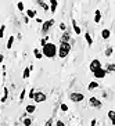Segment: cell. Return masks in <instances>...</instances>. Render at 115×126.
Instances as JSON below:
<instances>
[{
	"mask_svg": "<svg viewBox=\"0 0 115 126\" xmlns=\"http://www.w3.org/2000/svg\"><path fill=\"white\" fill-rule=\"evenodd\" d=\"M42 53H43V56L47 57V58H54L56 56H58V47H57L54 43H50V42H49L46 46L42 47Z\"/></svg>",
	"mask_w": 115,
	"mask_h": 126,
	"instance_id": "cell-1",
	"label": "cell"
},
{
	"mask_svg": "<svg viewBox=\"0 0 115 126\" xmlns=\"http://www.w3.org/2000/svg\"><path fill=\"white\" fill-rule=\"evenodd\" d=\"M71 43H60L58 46V57L60 58H67L71 53Z\"/></svg>",
	"mask_w": 115,
	"mask_h": 126,
	"instance_id": "cell-2",
	"label": "cell"
},
{
	"mask_svg": "<svg viewBox=\"0 0 115 126\" xmlns=\"http://www.w3.org/2000/svg\"><path fill=\"white\" fill-rule=\"evenodd\" d=\"M68 98L72 103H82V101L85 100V94L83 93H79V92H72V93H69Z\"/></svg>",
	"mask_w": 115,
	"mask_h": 126,
	"instance_id": "cell-3",
	"label": "cell"
},
{
	"mask_svg": "<svg viewBox=\"0 0 115 126\" xmlns=\"http://www.w3.org/2000/svg\"><path fill=\"white\" fill-rule=\"evenodd\" d=\"M53 25H54V19H53V18L46 19L45 22L42 24V29H40V31H42V33H43V35H47V32L51 29V26H53Z\"/></svg>",
	"mask_w": 115,
	"mask_h": 126,
	"instance_id": "cell-4",
	"label": "cell"
},
{
	"mask_svg": "<svg viewBox=\"0 0 115 126\" xmlns=\"http://www.w3.org/2000/svg\"><path fill=\"white\" fill-rule=\"evenodd\" d=\"M89 105L92 108H96V110H100L103 107V103H101L100 98H97V97H89Z\"/></svg>",
	"mask_w": 115,
	"mask_h": 126,
	"instance_id": "cell-5",
	"label": "cell"
},
{
	"mask_svg": "<svg viewBox=\"0 0 115 126\" xmlns=\"http://www.w3.org/2000/svg\"><path fill=\"white\" fill-rule=\"evenodd\" d=\"M107 74H108V71L105 69V68H99L97 71L93 72V76H94L96 79H104L105 76H107Z\"/></svg>",
	"mask_w": 115,
	"mask_h": 126,
	"instance_id": "cell-6",
	"label": "cell"
},
{
	"mask_svg": "<svg viewBox=\"0 0 115 126\" xmlns=\"http://www.w3.org/2000/svg\"><path fill=\"white\" fill-rule=\"evenodd\" d=\"M46 100H47V96H46V93H43V92H36V94H35V98H33L35 103H36V104L45 103Z\"/></svg>",
	"mask_w": 115,
	"mask_h": 126,
	"instance_id": "cell-7",
	"label": "cell"
},
{
	"mask_svg": "<svg viewBox=\"0 0 115 126\" xmlns=\"http://www.w3.org/2000/svg\"><path fill=\"white\" fill-rule=\"evenodd\" d=\"M99 68H103V65H101V63H100V60H97V58L92 60V63L89 64V69L92 71V74L94 72V71H97Z\"/></svg>",
	"mask_w": 115,
	"mask_h": 126,
	"instance_id": "cell-8",
	"label": "cell"
},
{
	"mask_svg": "<svg viewBox=\"0 0 115 126\" xmlns=\"http://www.w3.org/2000/svg\"><path fill=\"white\" fill-rule=\"evenodd\" d=\"M69 40H71V33L68 31H64L63 36L60 37V43H69Z\"/></svg>",
	"mask_w": 115,
	"mask_h": 126,
	"instance_id": "cell-9",
	"label": "cell"
},
{
	"mask_svg": "<svg viewBox=\"0 0 115 126\" xmlns=\"http://www.w3.org/2000/svg\"><path fill=\"white\" fill-rule=\"evenodd\" d=\"M101 37H103L104 40H108V39L111 37V31L108 29V28H104V29L101 31Z\"/></svg>",
	"mask_w": 115,
	"mask_h": 126,
	"instance_id": "cell-10",
	"label": "cell"
},
{
	"mask_svg": "<svg viewBox=\"0 0 115 126\" xmlns=\"http://www.w3.org/2000/svg\"><path fill=\"white\" fill-rule=\"evenodd\" d=\"M72 28H74V32H75L76 35H81V33H82L81 26H79L78 24H76V21H75V19H72Z\"/></svg>",
	"mask_w": 115,
	"mask_h": 126,
	"instance_id": "cell-11",
	"label": "cell"
},
{
	"mask_svg": "<svg viewBox=\"0 0 115 126\" xmlns=\"http://www.w3.org/2000/svg\"><path fill=\"white\" fill-rule=\"evenodd\" d=\"M107 115H108V119L111 121V125L115 126V111H114V110H110Z\"/></svg>",
	"mask_w": 115,
	"mask_h": 126,
	"instance_id": "cell-12",
	"label": "cell"
},
{
	"mask_svg": "<svg viewBox=\"0 0 115 126\" xmlns=\"http://www.w3.org/2000/svg\"><path fill=\"white\" fill-rule=\"evenodd\" d=\"M25 111L28 112V114H33V112L36 111V105H35V104H28L25 107Z\"/></svg>",
	"mask_w": 115,
	"mask_h": 126,
	"instance_id": "cell-13",
	"label": "cell"
},
{
	"mask_svg": "<svg viewBox=\"0 0 115 126\" xmlns=\"http://www.w3.org/2000/svg\"><path fill=\"white\" fill-rule=\"evenodd\" d=\"M36 1H37V4H39V6H40V7L43 8V10H45V11L50 10V6L47 4V1H43V0H36Z\"/></svg>",
	"mask_w": 115,
	"mask_h": 126,
	"instance_id": "cell-14",
	"label": "cell"
},
{
	"mask_svg": "<svg viewBox=\"0 0 115 126\" xmlns=\"http://www.w3.org/2000/svg\"><path fill=\"white\" fill-rule=\"evenodd\" d=\"M33 56H35V58L36 60H42L43 58V53H42V50H39V48H33Z\"/></svg>",
	"mask_w": 115,
	"mask_h": 126,
	"instance_id": "cell-15",
	"label": "cell"
},
{
	"mask_svg": "<svg viewBox=\"0 0 115 126\" xmlns=\"http://www.w3.org/2000/svg\"><path fill=\"white\" fill-rule=\"evenodd\" d=\"M7 98H8V89L4 86V87H3V97H1V100H0V101H1V103H6Z\"/></svg>",
	"mask_w": 115,
	"mask_h": 126,
	"instance_id": "cell-16",
	"label": "cell"
},
{
	"mask_svg": "<svg viewBox=\"0 0 115 126\" xmlns=\"http://www.w3.org/2000/svg\"><path fill=\"white\" fill-rule=\"evenodd\" d=\"M31 72H32L31 67H26L25 69H24V72H22V78H24V79H28V78L31 76Z\"/></svg>",
	"mask_w": 115,
	"mask_h": 126,
	"instance_id": "cell-17",
	"label": "cell"
},
{
	"mask_svg": "<svg viewBox=\"0 0 115 126\" xmlns=\"http://www.w3.org/2000/svg\"><path fill=\"white\" fill-rule=\"evenodd\" d=\"M26 15L29 17L31 19L36 18V10H32V8H29V10H26Z\"/></svg>",
	"mask_w": 115,
	"mask_h": 126,
	"instance_id": "cell-18",
	"label": "cell"
},
{
	"mask_svg": "<svg viewBox=\"0 0 115 126\" xmlns=\"http://www.w3.org/2000/svg\"><path fill=\"white\" fill-rule=\"evenodd\" d=\"M112 53H114V47H112V46H108V47L105 48V51H104V56L105 57H111Z\"/></svg>",
	"mask_w": 115,
	"mask_h": 126,
	"instance_id": "cell-19",
	"label": "cell"
},
{
	"mask_svg": "<svg viewBox=\"0 0 115 126\" xmlns=\"http://www.w3.org/2000/svg\"><path fill=\"white\" fill-rule=\"evenodd\" d=\"M14 40H15V37L13 36V35H11L10 37H8V40H7V45H6V47H7L8 50H10V48L13 47V45H14Z\"/></svg>",
	"mask_w": 115,
	"mask_h": 126,
	"instance_id": "cell-20",
	"label": "cell"
},
{
	"mask_svg": "<svg viewBox=\"0 0 115 126\" xmlns=\"http://www.w3.org/2000/svg\"><path fill=\"white\" fill-rule=\"evenodd\" d=\"M85 39H86V43H87V45H89V47H90V46L93 45V37L90 36L89 32H86V33H85Z\"/></svg>",
	"mask_w": 115,
	"mask_h": 126,
	"instance_id": "cell-21",
	"label": "cell"
},
{
	"mask_svg": "<svg viewBox=\"0 0 115 126\" xmlns=\"http://www.w3.org/2000/svg\"><path fill=\"white\" fill-rule=\"evenodd\" d=\"M21 121H22V125L24 126H32V122H33L32 118H22Z\"/></svg>",
	"mask_w": 115,
	"mask_h": 126,
	"instance_id": "cell-22",
	"label": "cell"
},
{
	"mask_svg": "<svg viewBox=\"0 0 115 126\" xmlns=\"http://www.w3.org/2000/svg\"><path fill=\"white\" fill-rule=\"evenodd\" d=\"M100 21H101V13L100 10H96V13H94V22L99 24Z\"/></svg>",
	"mask_w": 115,
	"mask_h": 126,
	"instance_id": "cell-23",
	"label": "cell"
},
{
	"mask_svg": "<svg viewBox=\"0 0 115 126\" xmlns=\"http://www.w3.org/2000/svg\"><path fill=\"white\" fill-rule=\"evenodd\" d=\"M99 83H97V82H90L89 83V86H87V89L89 90H96V89H99Z\"/></svg>",
	"mask_w": 115,
	"mask_h": 126,
	"instance_id": "cell-24",
	"label": "cell"
},
{
	"mask_svg": "<svg viewBox=\"0 0 115 126\" xmlns=\"http://www.w3.org/2000/svg\"><path fill=\"white\" fill-rule=\"evenodd\" d=\"M105 69L108 71V72H115V64H107V65H105Z\"/></svg>",
	"mask_w": 115,
	"mask_h": 126,
	"instance_id": "cell-25",
	"label": "cell"
},
{
	"mask_svg": "<svg viewBox=\"0 0 115 126\" xmlns=\"http://www.w3.org/2000/svg\"><path fill=\"white\" fill-rule=\"evenodd\" d=\"M47 43H49V36L46 35L45 37H42V40H40V45H42V47H43V46H46Z\"/></svg>",
	"mask_w": 115,
	"mask_h": 126,
	"instance_id": "cell-26",
	"label": "cell"
},
{
	"mask_svg": "<svg viewBox=\"0 0 115 126\" xmlns=\"http://www.w3.org/2000/svg\"><path fill=\"white\" fill-rule=\"evenodd\" d=\"M35 94H36L35 89H31V90H29V94H28V98H31V100H33V98H35Z\"/></svg>",
	"mask_w": 115,
	"mask_h": 126,
	"instance_id": "cell-27",
	"label": "cell"
},
{
	"mask_svg": "<svg viewBox=\"0 0 115 126\" xmlns=\"http://www.w3.org/2000/svg\"><path fill=\"white\" fill-rule=\"evenodd\" d=\"M60 110H61V111H63V112H67L68 111V110H69V107H68V105H67V104H61V105H60Z\"/></svg>",
	"mask_w": 115,
	"mask_h": 126,
	"instance_id": "cell-28",
	"label": "cell"
},
{
	"mask_svg": "<svg viewBox=\"0 0 115 126\" xmlns=\"http://www.w3.org/2000/svg\"><path fill=\"white\" fill-rule=\"evenodd\" d=\"M17 8H18L19 11H24V10H25V6H24L22 1H18V3H17Z\"/></svg>",
	"mask_w": 115,
	"mask_h": 126,
	"instance_id": "cell-29",
	"label": "cell"
},
{
	"mask_svg": "<svg viewBox=\"0 0 115 126\" xmlns=\"http://www.w3.org/2000/svg\"><path fill=\"white\" fill-rule=\"evenodd\" d=\"M57 6H58V4H50V11H51L53 14H56V11H57Z\"/></svg>",
	"mask_w": 115,
	"mask_h": 126,
	"instance_id": "cell-30",
	"label": "cell"
},
{
	"mask_svg": "<svg viewBox=\"0 0 115 126\" xmlns=\"http://www.w3.org/2000/svg\"><path fill=\"white\" fill-rule=\"evenodd\" d=\"M25 96H26V90L22 89V92H21V94H19V101H22L24 98H25Z\"/></svg>",
	"mask_w": 115,
	"mask_h": 126,
	"instance_id": "cell-31",
	"label": "cell"
},
{
	"mask_svg": "<svg viewBox=\"0 0 115 126\" xmlns=\"http://www.w3.org/2000/svg\"><path fill=\"white\" fill-rule=\"evenodd\" d=\"M4 31H6V25H1V28H0V37H1V39H3V35H4Z\"/></svg>",
	"mask_w": 115,
	"mask_h": 126,
	"instance_id": "cell-32",
	"label": "cell"
},
{
	"mask_svg": "<svg viewBox=\"0 0 115 126\" xmlns=\"http://www.w3.org/2000/svg\"><path fill=\"white\" fill-rule=\"evenodd\" d=\"M56 126H67V125H65V123H64L63 121H61V119H58V121L56 122Z\"/></svg>",
	"mask_w": 115,
	"mask_h": 126,
	"instance_id": "cell-33",
	"label": "cell"
},
{
	"mask_svg": "<svg viewBox=\"0 0 115 126\" xmlns=\"http://www.w3.org/2000/svg\"><path fill=\"white\" fill-rule=\"evenodd\" d=\"M60 29H61V31H67V25H65L64 22H61V24H60Z\"/></svg>",
	"mask_w": 115,
	"mask_h": 126,
	"instance_id": "cell-34",
	"label": "cell"
},
{
	"mask_svg": "<svg viewBox=\"0 0 115 126\" xmlns=\"http://www.w3.org/2000/svg\"><path fill=\"white\" fill-rule=\"evenodd\" d=\"M45 126H53V119H47V122L45 123Z\"/></svg>",
	"mask_w": 115,
	"mask_h": 126,
	"instance_id": "cell-35",
	"label": "cell"
},
{
	"mask_svg": "<svg viewBox=\"0 0 115 126\" xmlns=\"http://www.w3.org/2000/svg\"><path fill=\"white\" fill-rule=\"evenodd\" d=\"M29 17H28V15H25V17H24V24H29Z\"/></svg>",
	"mask_w": 115,
	"mask_h": 126,
	"instance_id": "cell-36",
	"label": "cell"
},
{
	"mask_svg": "<svg viewBox=\"0 0 115 126\" xmlns=\"http://www.w3.org/2000/svg\"><path fill=\"white\" fill-rule=\"evenodd\" d=\"M96 123H97L96 119H92V122H90V126H96Z\"/></svg>",
	"mask_w": 115,
	"mask_h": 126,
	"instance_id": "cell-37",
	"label": "cell"
},
{
	"mask_svg": "<svg viewBox=\"0 0 115 126\" xmlns=\"http://www.w3.org/2000/svg\"><path fill=\"white\" fill-rule=\"evenodd\" d=\"M49 3H50V4H58V1H57V0H50Z\"/></svg>",
	"mask_w": 115,
	"mask_h": 126,
	"instance_id": "cell-38",
	"label": "cell"
},
{
	"mask_svg": "<svg viewBox=\"0 0 115 126\" xmlns=\"http://www.w3.org/2000/svg\"><path fill=\"white\" fill-rule=\"evenodd\" d=\"M35 19H36V22H39V24H43V22H45V21H43V19H40V18H35Z\"/></svg>",
	"mask_w": 115,
	"mask_h": 126,
	"instance_id": "cell-39",
	"label": "cell"
},
{
	"mask_svg": "<svg viewBox=\"0 0 115 126\" xmlns=\"http://www.w3.org/2000/svg\"><path fill=\"white\" fill-rule=\"evenodd\" d=\"M43 1H50V0H43Z\"/></svg>",
	"mask_w": 115,
	"mask_h": 126,
	"instance_id": "cell-40",
	"label": "cell"
},
{
	"mask_svg": "<svg viewBox=\"0 0 115 126\" xmlns=\"http://www.w3.org/2000/svg\"><path fill=\"white\" fill-rule=\"evenodd\" d=\"M79 126H82V125H79Z\"/></svg>",
	"mask_w": 115,
	"mask_h": 126,
	"instance_id": "cell-41",
	"label": "cell"
},
{
	"mask_svg": "<svg viewBox=\"0 0 115 126\" xmlns=\"http://www.w3.org/2000/svg\"><path fill=\"white\" fill-rule=\"evenodd\" d=\"M3 126H4V125H3Z\"/></svg>",
	"mask_w": 115,
	"mask_h": 126,
	"instance_id": "cell-42",
	"label": "cell"
}]
</instances>
